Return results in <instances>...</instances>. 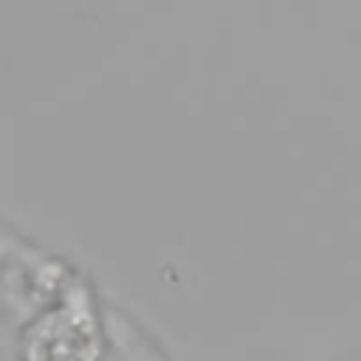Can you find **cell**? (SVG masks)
<instances>
[{
  "label": "cell",
  "instance_id": "cell-1",
  "mask_svg": "<svg viewBox=\"0 0 361 361\" xmlns=\"http://www.w3.org/2000/svg\"><path fill=\"white\" fill-rule=\"evenodd\" d=\"M96 355L90 322L71 310L42 316L25 338V361H96Z\"/></svg>",
  "mask_w": 361,
  "mask_h": 361
}]
</instances>
